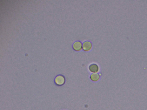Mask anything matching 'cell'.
Here are the masks:
<instances>
[{
	"label": "cell",
	"mask_w": 147,
	"mask_h": 110,
	"mask_svg": "<svg viewBox=\"0 0 147 110\" xmlns=\"http://www.w3.org/2000/svg\"><path fill=\"white\" fill-rule=\"evenodd\" d=\"M92 47L91 43L89 41H86L83 43L82 48L84 51H88L91 49Z\"/></svg>",
	"instance_id": "obj_3"
},
{
	"label": "cell",
	"mask_w": 147,
	"mask_h": 110,
	"mask_svg": "<svg viewBox=\"0 0 147 110\" xmlns=\"http://www.w3.org/2000/svg\"><path fill=\"white\" fill-rule=\"evenodd\" d=\"M90 78L92 81L96 82L98 81L100 79V76L97 73H93L91 75Z\"/></svg>",
	"instance_id": "obj_5"
},
{
	"label": "cell",
	"mask_w": 147,
	"mask_h": 110,
	"mask_svg": "<svg viewBox=\"0 0 147 110\" xmlns=\"http://www.w3.org/2000/svg\"><path fill=\"white\" fill-rule=\"evenodd\" d=\"M89 69L91 73H97L99 71V67L97 64L92 63L89 65Z\"/></svg>",
	"instance_id": "obj_2"
},
{
	"label": "cell",
	"mask_w": 147,
	"mask_h": 110,
	"mask_svg": "<svg viewBox=\"0 0 147 110\" xmlns=\"http://www.w3.org/2000/svg\"><path fill=\"white\" fill-rule=\"evenodd\" d=\"M55 82L56 84L60 86L63 85L65 83V78L63 76L60 75L56 77Z\"/></svg>",
	"instance_id": "obj_1"
},
{
	"label": "cell",
	"mask_w": 147,
	"mask_h": 110,
	"mask_svg": "<svg viewBox=\"0 0 147 110\" xmlns=\"http://www.w3.org/2000/svg\"><path fill=\"white\" fill-rule=\"evenodd\" d=\"M82 43L80 41H76L74 43L73 48L74 50L77 51H80L82 49Z\"/></svg>",
	"instance_id": "obj_4"
}]
</instances>
